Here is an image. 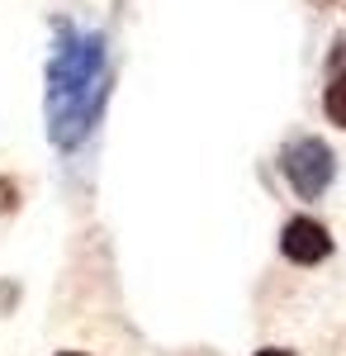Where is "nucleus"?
<instances>
[{
  "instance_id": "obj_1",
  "label": "nucleus",
  "mask_w": 346,
  "mask_h": 356,
  "mask_svg": "<svg viewBox=\"0 0 346 356\" xmlns=\"http://www.w3.org/2000/svg\"><path fill=\"white\" fill-rule=\"evenodd\" d=\"M114 95V53L105 29L53 19V48L43 62V134L57 152H81Z\"/></svg>"
},
{
  "instance_id": "obj_3",
  "label": "nucleus",
  "mask_w": 346,
  "mask_h": 356,
  "mask_svg": "<svg viewBox=\"0 0 346 356\" xmlns=\"http://www.w3.org/2000/svg\"><path fill=\"white\" fill-rule=\"evenodd\" d=\"M280 252H285V261H294V266H322L337 252V243H332V233L313 214H294L280 228Z\"/></svg>"
},
{
  "instance_id": "obj_8",
  "label": "nucleus",
  "mask_w": 346,
  "mask_h": 356,
  "mask_svg": "<svg viewBox=\"0 0 346 356\" xmlns=\"http://www.w3.org/2000/svg\"><path fill=\"white\" fill-rule=\"evenodd\" d=\"M57 356H95V352H57Z\"/></svg>"
},
{
  "instance_id": "obj_6",
  "label": "nucleus",
  "mask_w": 346,
  "mask_h": 356,
  "mask_svg": "<svg viewBox=\"0 0 346 356\" xmlns=\"http://www.w3.org/2000/svg\"><path fill=\"white\" fill-rule=\"evenodd\" d=\"M313 10H346V0H308Z\"/></svg>"
},
{
  "instance_id": "obj_2",
  "label": "nucleus",
  "mask_w": 346,
  "mask_h": 356,
  "mask_svg": "<svg viewBox=\"0 0 346 356\" xmlns=\"http://www.w3.org/2000/svg\"><path fill=\"white\" fill-rule=\"evenodd\" d=\"M280 176L299 200H322L337 181V152L313 134H299L280 147Z\"/></svg>"
},
{
  "instance_id": "obj_4",
  "label": "nucleus",
  "mask_w": 346,
  "mask_h": 356,
  "mask_svg": "<svg viewBox=\"0 0 346 356\" xmlns=\"http://www.w3.org/2000/svg\"><path fill=\"white\" fill-rule=\"evenodd\" d=\"M322 114L337 124V129H346V38L332 48V57H327V90H322Z\"/></svg>"
},
{
  "instance_id": "obj_5",
  "label": "nucleus",
  "mask_w": 346,
  "mask_h": 356,
  "mask_svg": "<svg viewBox=\"0 0 346 356\" xmlns=\"http://www.w3.org/2000/svg\"><path fill=\"white\" fill-rule=\"evenodd\" d=\"M19 209V181L0 176V214H15Z\"/></svg>"
},
{
  "instance_id": "obj_7",
  "label": "nucleus",
  "mask_w": 346,
  "mask_h": 356,
  "mask_svg": "<svg viewBox=\"0 0 346 356\" xmlns=\"http://www.w3.org/2000/svg\"><path fill=\"white\" fill-rule=\"evenodd\" d=\"M252 356H294L290 347H261V352H252Z\"/></svg>"
}]
</instances>
